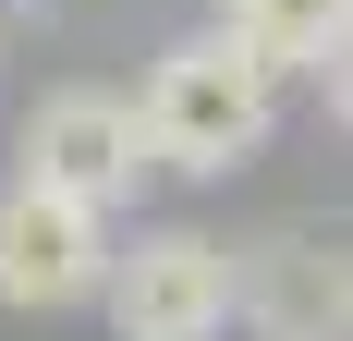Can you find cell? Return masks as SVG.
<instances>
[{
    "label": "cell",
    "instance_id": "obj_5",
    "mask_svg": "<svg viewBox=\"0 0 353 341\" xmlns=\"http://www.w3.org/2000/svg\"><path fill=\"white\" fill-rule=\"evenodd\" d=\"M232 317H268V341H329L341 329V256L317 232H281L232 256Z\"/></svg>",
    "mask_w": 353,
    "mask_h": 341
},
{
    "label": "cell",
    "instance_id": "obj_2",
    "mask_svg": "<svg viewBox=\"0 0 353 341\" xmlns=\"http://www.w3.org/2000/svg\"><path fill=\"white\" fill-rule=\"evenodd\" d=\"M85 305H110L122 341H219L232 329V244L208 232H134L110 244V269Z\"/></svg>",
    "mask_w": 353,
    "mask_h": 341
},
{
    "label": "cell",
    "instance_id": "obj_1",
    "mask_svg": "<svg viewBox=\"0 0 353 341\" xmlns=\"http://www.w3.org/2000/svg\"><path fill=\"white\" fill-rule=\"evenodd\" d=\"M146 170H195V183H219V170H244L268 159V135H281V73L256 61L232 25L208 37H171L159 49V73H146Z\"/></svg>",
    "mask_w": 353,
    "mask_h": 341
},
{
    "label": "cell",
    "instance_id": "obj_4",
    "mask_svg": "<svg viewBox=\"0 0 353 341\" xmlns=\"http://www.w3.org/2000/svg\"><path fill=\"white\" fill-rule=\"evenodd\" d=\"M25 183H61V195H85V207H134V183H146V122H134V98L61 86V98L25 122Z\"/></svg>",
    "mask_w": 353,
    "mask_h": 341
},
{
    "label": "cell",
    "instance_id": "obj_3",
    "mask_svg": "<svg viewBox=\"0 0 353 341\" xmlns=\"http://www.w3.org/2000/svg\"><path fill=\"white\" fill-rule=\"evenodd\" d=\"M98 269H110V207L61 195V183H12V195H0V305L12 317L85 305Z\"/></svg>",
    "mask_w": 353,
    "mask_h": 341
},
{
    "label": "cell",
    "instance_id": "obj_6",
    "mask_svg": "<svg viewBox=\"0 0 353 341\" xmlns=\"http://www.w3.org/2000/svg\"><path fill=\"white\" fill-rule=\"evenodd\" d=\"M219 25L244 37L268 73H329L353 37V0H219Z\"/></svg>",
    "mask_w": 353,
    "mask_h": 341
}]
</instances>
